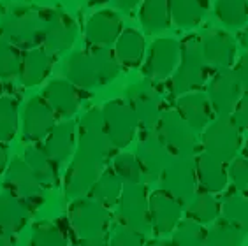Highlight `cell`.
<instances>
[{
  "label": "cell",
  "mask_w": 248,
  "mask_h": 246,
  "mask_svg": "<svg viewBox=\"0 0 248 246\" xmlns=\"http://www.w3.org/2000/svg\"><path fill=\"white\" fill-rule=\"evenodd\" d=\"M183 204L166 194L164 190H155L148 197L150 229L158 237L171 236L183 218Z\"/></svg>",
  "instance_id": "14"
},
{
  "label": "cell",
  "mask_w": 248,
  "mask_h": 246,
  "mask_svg": "<svg viewBox=\"0 0 248 246\" xmlns=\"http://www.w3.org/2000/svg\"><path fill=\"white\" fill-rule=\"evenodd\" d=\"M76 136H78V123L74 120H63L58 122L53 130L44 139L43 148L49 155L57 166L69 160V156L76 150Z\"/></svg>",
  "instance_id": "24"
},
{
  "label": "cell",
  "mask_w": 248,
  "mask_h": 246,
  "mask_svg": "<svg viewBox=\"0 0 248 246\" xmlns=\"http://www.w3.org/2000/svg\"><path fill=\"white\" fill-rule=\"evenodd\" d=\"M120 74V63L109 47H90L72 53L65 62V77L76 88L92 90L108 85Z\"/></svg>",
  "instance_id": "2"
},
{
  "label": "cell",
  "mask_w": 248,
  "mask_h": 246,
  "mask_svg": "<svg viewBox=\"0 0 248 246\" xmlns=\"http://www.w3.org/2000/svg\"><path fill=\"white\" fill-rule=\"evenodd\" d=\"M57 123V114L46 104V100L41 95L32 97L23 111V139L33 144L44 141Z\"/></svg>",
  "instance_id": "19"
},
{
  "label": "cell",
  "mask_w": 248,
  "mask_h": 246,
  "mask_svg": "<svg viewBox=\"0 0 248 246\" xmlns=\"http://www.w3.org/2000/svg\"><path fill=\"white\" fill-rule=\"evenodd\" d=\"M144 246H171V241H164V239H153V241L146 243Z\"/></svg>",
  "instance_id": "49"
},
{
  "label": "cell",
  "mask_w": 248,
  "mask_h": 246,
  "mask_svg": "<svg viewBox=\"0 0 248 246\" xmlns=\"http://www.w3.org/2000/svg\"><path fill=\"white\" fill-rule=\"evenodd\" d=\"M243 155H245V158L248 160V139H247V144H245V148H243Z\"/></svg>",
  "instance_id": "50"
},
{
  "label": "cell",
  "mask_w": 248,
  "mask_h": 246,
  "mask_svg": "<svg viewBox=\"0 0 248 246\" xmlns=\"http://www.w3.org/2000/svg\"><path fill=\"white\" fill-rule=\"evenodd\" d=\"M78 37L76 21L62 11H51L43 16V44L41 46L57 57L60 53L71 49Z\"/></svg>",
  "instance_id": "13"
},
{
  "label": "cell",
  "mask_w": 248,
  "mask_h": 246,
  "mask_svg": "<svg viewBox=\"0 0 248 246\" xmlns=\"http://www.w3.org/2000/svg\"><path fill=\"white\" fill-rule=\"evenodd\" d=\"M23 55L18 47L0 39V77L19 76Z\"/></svg>",
  "instance_id": "40"
},
{
  "label": "cell",
  "mask_w": 248,
  "mask_h": 246,
  "mask_svg": "<svg viewBox=\"0 0 248 246\" xmlns=\"http://www.w3.org/2000/svg\"><path fill=\"white\" fill-rule=\"evenodd\" d=\"M139 19L148 32L166 30L171 25V0H143Z\"/></svg>",
  "instance_id": "31"
},
{
  "label": "cell",
  "mask_w": 248,
  "mask_h": 246,
  "mask_svg": "<svg viewBox=\"0 0 248 246\" xmlns=\"http://www.w3.org/2000/svg\"><path fill=\"white\" fill-rule=\"evenodd\" d=\"M30 246H69L67 237L55 223L41 222L32 229Z\"/></svg>",
  "instance_id": "39"
},
{
  "label": "cell",
  "mask_w": 248,
  "mask_h": 246,
  "mask_svg": "<svg viewBox=\"0 0 248 246\" xmlns=\"http://www.w3.org/2000/svg\"><path fill=\"white\" fill-rule=\"evenodd\" d=\"M243 93L241 81L238 79L234 69L217 71L206 88V95L217 116H231Z\"/></svg>",
  "instance_id": "12"
},
{
  "label": "cell",
  "mask_w": 248,
  "mask_h": 246,
  "mask_svg": "<svg viewBox=\"0 0 248 246\" xmlns=\"http://www.w3.org/2000/svg\"><path fill=\"white\" fill-rule=\"evenodd\" d=\"M215 13L227 29H243L248 23V0H217Z\"/></svg>",
  "instance_id": "34"
},
{
  "label": "cell",
  "mask_w": 248,
  "mask_h": 246,
  "mask_svg": "<svg viewBox=\"0 0 248 246\" xmlns=\"http://www.w3.org/2000/svg\"><path fill=\"white\" fill-rule=\"evenodd\" d=\"M234 72H236V76L238 79L241 81V86H243V90L248 92V53H245L243 57L239 58L236 63H234Z\"/></svg>",
  "instance_id": "44"
},
{
  "label": "cell",
  "mask_w": 248,
  "mask_h": 246,
  "mask_svg": "<svg viewBox=\"0 0 248 246\" xmlns=\"http://www.w3.org/2000/svg\"><path fill=\"white\" fill-rule=\"evenodd\" d=\"M32 208L13 192L0 194V232L15 236L29 223Z\"/></svg>",
  "instance_id": "25"
},
{
  "label": "cell",
  "mask_w": 248,
  "mask_h": 246,
  "mask_svg": "<svg viewBox=\"0 0 248 246\" xmlns=\"http://www.w3.org/2000/svg\"><path fill=\"white\" fill-rule=\"evenodd\" d=\"M102 125L113 150H124L134 141L139 130V123L132 108L125 99L108 100L100 108Z\"/></svg>",
  "instance_id": "5"
},
{
  "label": "cell",
  "mask_w": 248,
  "mask_h": 246,
  "mask_svg": "<svg viewBox=\"0 0 248 246\" xmlns=\"http://www.w3.org/2000/svg\"><path fill=\"white\" fill-rule=\"evenodd\" d=\"M0 39L18 49H32L43 44V16L35 11H23L5 18L0 25Z\"/></svg>",
  "instance_id": "8"
},
{
  "label": "cell",
  "mask_w": 248,
  "mask_h": 246,
  "mask_svg": "<svg viewBox=\"0 0 248 246\" xmlns=\"http://www.w3.org/2000/svg\"><path fill=\"white\" fill-rule=\"evenodd\" d=\"M160 190L185 204L197 192V176L194 158L174 156L158 178Z\"/></svg>",
  "instance_id": "9"
},
{
  "label": "cell",
  "mask_w": 248,
  "mask_h": 246,
  "mask_svg": "<svg viewBox=\"0 0 248 246\" xmlns=\"http://www.w3.org/2000/svg\"><path fill=\"white\" fill-rule=\"evenodd\" d=\"M122 32V18L115 11L102 9L88 18L85 27V39L90 47H111Z\"/></svg>",
  "instance_id": "20"
},
{
  "label": "cell",
  "mask_w": 248,
  "mask_h": 246,
  "mask_svg": "<svg viewBox=\"0 0 248 246\" xmlns=\"http://www.w3.org/2000/svg\"><path fill=\"white\" fill-rule=\"evenodd\" d=\"M11 237L13 236H7L4 232H0V246H15V243H13Z\"/></svg>",
  "instance_id": "48"
},
{
  "label": "cell",
  "mask_w": 248,
  "mask_h": 246,
  "mask_svg": "<svg viewBox=\"0 0 248 246\" xmlns=\"http://www.w3.org/2000/svg\"><path fill=\"white\" fill-rule=\"evenodd\" d=\"M232 122L238 125L239 130H248V92H245L243 97L239 99L238 106L234 108L231 114Z\"/></svg>",
  "instance_id": "43"
},
{
  "label": "cell",
  "mask_w": 248,
  "mask_h": 246,
  "mask_svg": "<svg viewBox=\"0 0 248 246\" xmlns=\"http://www.w3.org/2000/svg\"><path fill=\"white\" fill-rule=\"evenodd\" d=\"M194 162H196V176L199 190L213 195L225 192L227 183H229V174H227V167L224 162H220L218 158L204 152L197 153Z\"/></svg>",
  "instance_id": "23"
},
{
  "label": "cell",
  "mask_w": 248,
  "mask_h": 246,
  "mask_svg": "<svg viewBox=\"0 0 248 246\" xmlns=\"http://www.w3.org/2000/svg\"><path fill=\"white\" fill-rule=\"evenodd\" d=\"M111 169L115 170V174L122 180L124 186L144 184V181H146L143 166H141V162L138 160V156L134 155V153H118L113 158V167Z\"/></svg>",
  "instance_id": "35"
},
{
  "label": "cell",
  "mask_w": 248,
  "mask_h": 246,
  "mask_svg": "<svg viewBox=\"0 0 248 246\" xmlns=\"http://www.w3.org/2000/svg\"><path fill=\"white\" fill-rule=\"evenodd\" d=\"M53 65V57L43 46L32 47L25 51L23 60H21V69H19V81L23 86H37L41 85Z\"/></svg>",
  "instance_id": "26"
},
{
  "label": "cell",
  "mask_w": 248,
  "mask_h": 246,
  "mask_svg": "<svg viewBox=\"0 0 248 246\" xmlns=\"http://www.w3.org/2000/svg\"><path fill=\"white\" fill-rule=\"evenodd\" d=\"M113 2H115V7H118L120 11L129 13V11H132L134 7H138L143 0H113Z\"/></svg>",
  "instance_id": "45"
},
{
  "label": "cell",
  "mask_w": 248,
  "mask_h": 246,
  "mask_svg": "<svg viewBox=\"0 0 248 246\" xmlns=\"http://www.w3.org/2000/svg\"><path fill=\"white\" fill-rule=\"evenodd\" d=\"M144 51H146V44H144L143 33L136 29H125L116 39L113 55L120 67L134 69L143 63Z\"/></svg>",
  "instance_id": "27"
},
{
  "label": "cell",
  "mask_w": 248,
  "mask_h": 246,
  "mask_svg": "<svg viewBox=\"0 0 248 246\" xmlns=\"http://www.w3.org/2000/svg\"><path fill=\"white\" fill-rule=\"evenodd\" d=\"M174 109L196 132H202L213 122V114H215L206 92L201 90L180 95Z\"/></svg>",
  "instance_id": "21"
},
{
  "label": "cell",
  "mask_w": 248,
  "mask_h": 246,
  "mask_svg": "<svg viewBox=\"0 0 248 246\" xmlns=\"http://www.w3.org/2000/svg\"><path fill=\"white\" fill-rule=\"evenodd\" d=\"M46 104L55 111V114L71 118L72 114L78 113L81 106V93L79 88L72 85L67 79H53L44 86L43 95H41Z\"/></svg>",
  "instance_id": "22"
},
{
  "label": "cell",
  "mask_w": 248,
  "mask_h": 246,
  "mask_svg": "<svg viewBox=\"0 0 248 246\" xmlns=\"http://www.w3.org/2000/svg\"><path fill=\"white\" fill-rule=\"evenodd\" d=\"M227 174H229V181L234 190L247 192L248 190V160L245 156H236V158L231 162L229 169H227Z\"/></svg>",
  "instance_id": "41"
},
{
  "label": "cell",
  "mask_w": 248,
  "mask_h": 246,
  "mask_svg": "<svg viewBox=\"0 0 248 246\" xmlns=\"http://www.w3.org/2000/svg\"><path fill=\"white\" fill-rule=\"evenodd\" d=\"M111 209L90 195L72 199L69 206V225L79 239L106 236L111 225Z\"/></svg>",
  "instance_id": "4"
},
{
  "label": "cell",
  "mask_w": 248,
  "mask_h": 246,
  "mask_svg": "<svg viewBox=\"0 0 248 246\" xmlns=\"http://www.w3.org/2000/svg\"><path fill=\"white\" fill-rule=\"evenodd\" d=\"M210 67L206 65L201 53L199 35H190L182 43L180 62L171 76V88L174 93L185 95L201 90L208 79Z\"/></svg>",
  "instance_id": "3"
},
{
  "label": "cell",
  "mask_w": 248,
  "mask_h": 246,
  "mask_svg": "<svg viewBox=\"0 0 248 246\" xmlns=\"http://www.w3.org/2000/svg\"><path fill=\"white\" fill-rule=\"evenodd\" d=\"M18 102L13 97H0V142H9L18 132Z\"/></svg>",
  "instance_id": "37"
},
{
  "label": "cell",
  "mask_w": 248,
  "mask_h": 246,
  "mask_svg": "<svg viewBox=\"0 0 248 246\" xmlns=\"http://www.w3.org/2000/svg\"><path fill=\"white\" fill-rule=\"evenodd\" d=\"M127 104L132 108L141 130L157 128L162 116V97L150 81L136 83L127 90Z\"/></svg>",
  "instance_id": "10"
},
{
  "label": "cell",
  "mask_w": 248,
  "mask_h": 246,
  "mask_svg": "<svg viewBox=\"0 0 248 246\" xmlns=\"http://www.w3.org/2000/svg\"><path fill=\"white\" fill-rule=\"evenodd\" d=\"M124 192V183L118 176L115 174L113 169H106L100 172L93 186L90 188L88 195L92 199L99 200L100 204H104L106 208H116V204L120 200V195Z\"/></svg>",
  "instance_id": "32"
},
{
  "label": "cell",
  "mask_w": 248,
  "mask_h": 246,
  "mask_svg": "<svg viewBox=\"0 0 248 246\" xmlns=\"http://www.w3.org/2000/svg\"><path fill=\"white\" fill-rule=\"evenodd\" d=\"M201 53L206 65L215 71L232 69L236 63V41L224 30H206L199 35Z\"/></svg>",
  "instance_id": "17"
},
{
  "label": "cell",
  "mask_w": 248,
  "mask_h": 246,
  "mask_svg": "<svg viewBox=\"0 0 248 246\" xmlns=\"http://www.w3.org/2000/svg\"><path fill=\"white\" fill-rule=\"evenodd\" d=\"M182 44L172 37H158L152 43L144 62V76L152 81L171 77L180 62Z\"/></svg>",
  "instance_id": "16"
},
{
  "label": "cell",
  "mask_w": 248,
  "mask_h": 246,
  "mask_svg": "<svg viewBox=\"0 0 248 246\" xmlns=\"http://www.w3.org/2000/svg\"><path fill=\"white\" fill-rule=\"evenodd\" d=\"M204 15L202 0H171V23L180 29H194L202 21Z\"/></svg>",
  "instance_id": "33"
},
{
  "label": "cell",
  "mask_w": 248,
  "mask_h": 246,
  "mask_svg": "<svg viewBox=\"0 0 248 246\" xmlns=\"http://www.w3.org/2000/svg\"><path fill=\"white\" fill-rule=\"evenodd\" d=\"M185 204L188 220L201 223V225L215 223L220 216V200L213 194H208L202 190H197Z\"/></svg>",
  "instance_id": "30"
},
{
  "label": "cell",
  "mask_w": 248,
  "mask_h": 246,
  "mask_svg": "<svg viewBox=\"0 0 248 246\" xmlns=\"http://www.w3.org/2000/svg\"><path fill=\"white\" fill-rule=\"evenodd\" d=\"M23 160L27 162V166L30 167V170L33 172V176L41 181L44 188L46 186H53L57 183V164L49 158V155L46 153V150L43 148V144H30L27 150H25Z\"/></svg>",
  "instance_id": "29"
},
{
  "label": "cell",
  "mask_w": 248,
  "mask_h": 246,
  "mask_svg": "<svg viewBox=\"0 0 248 246\" xmlns=\"http://www.w3.org/2000/svg\"><path fill=\"white\" fill-rule=\"evenodd\" d=\"M202 2H204V4H206V2H208V0H202Z\"/></svg>",
  "instance_id": "52"
},
{
  "label": "cell",
  "mask_w": 248,
  "mask_h": 246,
  "mask_svg": "<svg viewBox=\"0 0 248 246\" xmlns=\"http://www.w3.org/2000/svg\"><path fill=\"white\" fill-rule=\"evenodd\" d=\"M171 246H210L204 225L183 218L171 234Z\"/></svg>",
  "instance_id": "36"
},
{
  "label": "cell",
  "mask_w": 248,
  "mask_h": 246,
  "mask_svg": "<svg viewBox=\"0 0 248 246\" xmlns=\"http://www.w3.org/2000/svg\"><path fill=\"white\" fill-rule=\"evenodd\" d=\"M0 97H2V83H0Z\"/></svg>",
  "instance_id": "51"
},
{
  "label": "cell",
  "mask_w": 248,
  "mask_h": 246,
  "mask_svg": "<svg viewBox=\"0 0 248 246\" xmlns=\"http://www.w3.org/2000/svg\"><path fill=\"white\" fill-rule=\"evenodd\" d=\"M9 166V153H7V148L4 146V142H0V174L5 172Z\"/></svg>",
  "instance_id": "47"
},
{
  "label": "cell",
  "mask_w": 248,
  "mask_h": 246,
  "mask_svg": "<svg viewBox=\"0 0 248 246\" xmlns=\"http://www.w3.org/2000/svg\"><path fill=\"white\" fill-rule=\"evenodd\" d=\"M157 132L172 156L194 158V155H197L196 130L176 113V109L164 111L157 125Z\"/></svg>",
  "instance_id": "7"
},
{
  "label": "cell",
  "mask_w": 248,
  "mask_h": 246,
  "mask_svg": "<svg viewBox=\"0 0 248 246\" xmlns=\"http://www.w3.org/2000/svg\"><path fill=\"white\" fill-rule=\"evenodd\" d=\"M136 156H138V160L143 166L146 180L150 181H158V178L167 167V164L174 158L171 155V152L167 150L160 134L157 132V128L141 132Z\"/></svg>",
  "instance_id": "15"
},
{
  "label": "cell",
  "mask_w": 248,
  "mask_h": 246,
  "mask_svg": "<svg viewBox=\"0 0 248 246\" xmlns=\"http://www.w3.org/2000/svg\"><path fill=\"white\" fill-rule=\"evenodd\" d=\"M220 216L227 223L248 234V194L231 190L220 200Z\"/></svg>",
  "instance_id": "28"
},
{
  "label": "cell",
  "mask_w": 248,
  "mask_h": 246,
  "mask_svg": "<svg viewBox=\"0 0 248 246\" xmlns=\"http://www.w3.org/2000/svg\"><path fill=\"white\" fill-rule=\"evenodd\" d=\"M202 148L208 155L231 164L241 148V130L231 116H218L202 130Z\"/></svg>",
  "instance_id": "6"
},
{
  "label": "cell",
  "mask_w": 248,
  "mask_h": 246,
  "mask_svg": "<svg viewBox=\"0 0 248 246\" xmlns=\"http://www.w3.org/2000/svg\"><path fill=\"white\" fill-rule=\"evenodd\" d=\"M5 186L9 188V192L18 195L19 199H23L30 208L41 204L44 199V186L33 176L21 156L13 158V162L5 169Z\"/></svg>",
  "instance_id": "18"
},
{
  "label": "cell",
  "mask_w": 248,
  "mask_h": 246,
  "mask_svg": "<svg viewBox=\"0 0 248 246\" xmlns=\"http://www.w3.org/2000/svg\"><path fill=\"white\" fill-rule=\"evenodd\" d=\"M78 246H109V243L106 241L104 236H100V237H92V239H81Z\"/></svg>",
  "instance_id": "46"
},
{
  "label": "cell",
  "mask_w": 248,
  "mask_h": 246,
  "mask_svg": "<svg viewBox=\"0 0 248 246\" xmlns=\"http://www.w3.org/2000/svg\"><path fill=\"white\" fill-rule=\"evenodd\" d=\"M148 190L144 184H129L124 186L116 204V218L120 225L130 227L134 231L146 232L150 229L148 216Z\"/></svg>",
  "instance_id": "11"
},
{
  "label": "cell",
  "mask_w": 248,
  "mask_h": 246,
  "mask_svg": "<svg viewBox=\"0 0 248 246\" xmlns=\"http://www.w3.org/2000/svg\"><path fill=\"white\" fill-rule=\"evenodd\" d=\"M245 234L225 220L213 223V227L208 231V241L210 246H241Z\"/></svg>",
  "instance_id": "38"
},
{
  "label": "cell",
  "mask_w": 248,
  "mask_h": 246,
  "mask_svg": "<svg viewBox=\"0 0 248 246\" xmlns=\"http://www.w3.org/2000/svg\"><path fill=\"white\" fill-rule=\"evenodd\" d=\"M109 246H144V236L143 232L134 231L130 227H125V225H118V227L113 231L109 237Z\"/></svg>",
  "instance_id": "42"
},
{
  "label": "cell",
  "mask_w": 248,
  "mask_h": 246,
  "mask_svg": "<svg viewBox=\"0 0 248 246\" xmlns=\"http://www.w3.org/2000/svg\"><path fill=\"white\" fill-rule=\"evenodd\" d=\"M78 144L65 172V197L78 199L90 192L111 155V142L104 132L100 109H88L79 122Z\"/></svg>",
  "instance_id": "1"
}]
</instances>
